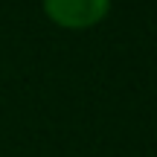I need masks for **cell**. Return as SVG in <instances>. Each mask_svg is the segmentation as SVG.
<instances>
[{
  "instance_id": "cell-1",
  "label": "cell",
  "mask_w": 157,
  "mask_h": 157,
  "mask_svg": "<svg viewBox=\"0 0 157 157\" xmlns=\"http://www.w3.org/2000/svg\"><path fill=\"white\" fill-rule=\"evenodd\" d=\"M111 0H44L50 21L64 29H87L108 15Z\"/></svg>"
}]
</instances>
